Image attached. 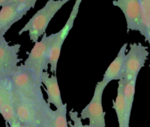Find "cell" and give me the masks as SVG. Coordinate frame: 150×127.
Instances as JSON below:
<instances>
[{"label":"cell","mask_w":150,"mask_h":127,"mask_svg":"<svg viewBox=\"0 0 150 127\" xmlns=\"http://www.w3.org/2000/svg\"><path fill=\"white\" fill-rule=\"evenodd\" d=\"M12 101L18 121L43 127L47 113L51 108L47 102H35L24 97L11 86Z\"/></svg>","instance_id":"cell-1"},{"label":"cell","mask_w":150,"mask_h":127,"mask_svg":"<svg viewBox=\"0 0 150 127\" xmlns=\"http://www.w3.org/2000/svg\"><path fill=\"white\" fill-rule=\"evenodd\" d=\"M71 0H48L41 9L38 11L23 28L18 32L21 35L28 32L31 41L37 42L40 37L46 33L49 24L55 14Z\"/></svg>","instance_id":"cell-2"},{"label":"cell","mask_w":150,"mask_h":127,"mask_svg":"<svg viewBox=\"0 0 150 127\" xmlns=\"http://www.w3.org/2000/svg\"><path fill=\"white\" fill-rule=\"evenodd\" d=\"M10 81L13 88L24 97L35 102L46 101L41 89V78L24 64L18 65L11 75Z\"/></svg>","instance_id":"cell-3"},{"label":"cell","mask_w":150,"mask_h":127,"mask_svg":"<svg viewBox=\"0 0 150 127\" xmlns=\"http://www.w3.org/2000/svg\"><path fill=\"white\" fill-rule=\"evenodd\" d=\"M56 37L57 33L50 35H47V33L43 35L41 40L35 43L34 47L30 51L28 57L24 63V65L27 68L41 78L43 72L48 69V66L50 65V49Z\"/></svg>","instance_id":"cell-4"},{"label":"cell","mask_w":150,"mask_h":127,"mask_svg":"<svg viewBox=\"0 0 150 127\" xmlns=\"http://www.w3.org/2000/svg\"><path fill=\"white\" fill-rule=\"evenodd\" d=\"M108 84L104 81L97 82L94 93L88 104L81 111V119H88L89 125L96 127H105V112L102 107V96Z\"/></svg>","instance_id":"cell-5"},{"label":"cell","mask_w":150,"mask_h":127,"mask_svg":"<svg viewBox=\"0 0 150 127\" xmlns=\"http://www.w3.org/2000/svg\"><path fill=\"white\" fill-rule=\"evenodd\" d=\"M148 56L149 52L146 47L140 43L130 44L127 54H125L123 76L125 83L138 77L140 71L145 65Z\"/></svg>","instance_id":"cell-6"},{"label":"cell","mask_w":150,"mask_h":127,"mask_svg":"<svg viewBox=\"0 0 150 127\" xmlns=\"http://www.w3.org/2000/svg\"><path fill=\"white\" fill-rule=\"evenodd\" d=\"M112 5L119 8L125 15L127 32L138 31L146 39L147 33L143 22L140 0H114Z\"/></svg>","instance_id":"cell-7"},{"label":"cell","mask_w":150,"mask_h":127,"mask_svg":"<svg viewBox=\"0 0 150 127\" xmlns=\"http://www.w3.org/2000/svg\"><path fill=\"white\" fill-rule=\"evenodd\" d=\"M21 44L11 45L4 37L0 41V80H9L18 67L21 59L18 57Z\"/></svg>","instance_id":"cell-8"},{"label":"cell","mask_w":150,"mask_h":127,"mask_svg":"<svg viewBox=\"0 0 150 127\" xmlns=\"http://www.w3.org/2000/svg\"><path fill=\"white\" fill-rule=\"evenodd\" d=\"M82 2H83V0H76L75 1V3L67 21L63 26V28L58 32H57V37L51 47L50 54V68H51V71L54 74H56V71H57V63H58L59 58H60L62 47H63V43L67 36L69 35L70 31L73 28L74 23L78 15L79 9H80V6Z\"/></svg>","instance_id":"cell-9"},{"label":"cell","mask_w":150,"mask_h":127,"mask_svg":"<svg viewBox=\"0 0 150 127\" xmlns=\"http://www.w3.org/2000/svg\"><path fill=\"white\" fill-rule=\"evenodd\" d=\"M35 4L7 2L0 10V33L5 36L15 23L21 20Z\"/></svg>","instance_id":"cell-10"},{"label":"cell","mask_w":150,"mask_h":127,"mask_svg":"<svg viewBox=\"0 0 150 127\" xmlns=\"http://www.w3.org/2000/svg\"><path fill=\"white\" fill-rule=\"evenodd\" d=\"M41 82L46 87L47 94V101L50 104H53L56 109L60 108L63 105V100L60 94L58 81L56 74L50 76L47 71H44L41 76Z\"/></svg>","instance_id":"cell-11"},{"label":"cell","mask_w":150,"mask_h":127,"mask_svg":"<svg viewBox=\"0 0 150 127\" xmlns=\"http://www.w3.org/2000/svg\"><path fill=\"white\" fill-rule=\"evenodd\" d=\"M127 44H125L119 50L117 56L113 61L109 65L103 76L102 81L108 84L113 80H120L123 79L125 71V59Z\"/></svg>","instance_id":"cell-12"},{"label":"cell","mask_w":150,"mask_h":127,"mask_svg":"<svg viewBox=\"0 0 150 127\" xmlns=\"http://www.w3.org/2000/svg\"><path fill=\"white\" fill-rule=\"evenodd\" d=\"M125 82L123 79L119 80L117 89V96L116 99L112 101V108L114 109L117 116L119 127H128L126 123V114H125Z\"/></svg>","instance_id":"cell-13"},{"label":"cell","mask_w":150,"mask_h":127,"mask_svg":"<svg viewBox=\"0 0 150 127\" xmlns=\"http://www.w3.org/2000/svg\"><path fill=\"white\" fill-rule=\"evenodd\" d=\"M43 127H69L67 121V104L52 110L50 108Z\"/></svg>","instance_id":"cell-14"},{"label":"cell","mask_w":150,"mask_h":127,"mask_svg":"<svg viewBox=\"0 0 150 127\" xmlns=\"http://www.w3.org/2000/svg\"><path fill=\"white\" fill-rule=\"evenodd\" d=\"M136 81L137 78L132 79L130 82L125 84V114H126V123L128 127H129V121H130L131 112H132L134 97H135Z\"/></svg>","instance_id":"cell-15"},{"label":"cell","mask_w":150,"mask_h":127,"mask_svg":"<svg viewBox=\"0 0 150 127\" xmlns=\"http://www.w3.org/2000/svg\"><path fill=\"white\" fill-rule=\"evenodd\" d=\"M0 114L3 117L5 123H8L10 126L16 127L19 123L13 104L12 97L4 103L0 109Z\"/></svg>","instance_id":"cell-16"},{"label":"cell","mask_w":150,"mask_h":127,"mask_svg":"<svg viewBox=\"0 0 150 127\" xmlns=\"http://www.w3.org/2000/svg\"><path fill=\"white\" fill-rule=\"evenodd\" d=\"M140 2L142 12L143 22L147 33L146 40L148 41L150 47V0H140Z\"/></svg>","instance_id":"cell-17"},{"label":"cell","mask_w":150,"mask_h":127,"mask_svg":"<svg viewBox=\"0 0 150 127\" xmlns=\"http://www.w3.org/2000/svg\"><path fill=\"white\" fill-rule=\"evenodd\" d=\"M12 97L11 84L9 80H0V109L6 101Z\"/></svg>","instance_id":"cell-18"},{"label":"cell","mask_w":150,"mask_h":127,"mask_svg":"<svg viewBox=\"0 0 150 127\" xmlns=\"http://www.w3.org/2000/svg\"><path fill=\"white\" fill-rule=\"evenodd\" d=\"M69 116L71 121H73V124L71 123H69L70 127H96L91 125H84L82 122V119L78 115V112L77 111H74L73 109L69 112Z\"/></svg>","instance_id":"cell-19"},{"label":"cell","mask_w":150,"mask_h":127,"mask_svg":"<svg viewBox=\"0 0 150 127\" xmlns=\"http://www.w3.org/2000/svg\"><path fill=\"white\" fill-rule=\"evenodd\" d=\"M38 0H8V2H15V3H25V2H30V3L35 4Z\"/></svg>","instance_id":"cell-20"},{"label":"cell","mask_w":150,"mask_h":127,"mask_svg":"<svg viewBox=\"0 0 150 127\" xmlns=\"http://www.w3.org/2000/svg\"><path fill=\"white\" fill-rule=\"evenodd\" d=\"M16 127H39L35 125H32V124H28V123H18V125Z\"/></svg>","instance_id":"cell-21"},{"label":"cell","mask_w":150,"mask_h":127,"mask_svg":"<svg viewBox=\"0 0 150 127\" xmlns=\"http://www.w3.org/2000/svg\"><path fill=\"white\" fill-rule=\"evenodd\" d=\"M8 0H0V7H2L8 2Z\"/></svg>","instance_id":"cell-22"},{"label":"cell","mask_w":150,"mask_h":127,"mask_svg":"<svg viewBox=\"0 0 150 127\" xmlns=\"http://www.w3.org/2000/svg\"><path fill=\"white\" fill-rule=\"evenodd\" d=\"M4 37H5V36L2 35L1 34V33H0V41H1V40H2V39L4 38Z\"/></svg>","instance_id":"cell-23"},{"label":"cell","mask_w":150,"mask_h":127,"mask_svg":"<svg viewBox=\"0 0 150 127\" xmlns=\"http://www.w3.org/2000/svg\"><path fill=\"white\" fill-rule=\"evenodd\" d=\"M5 125H6V126H5V127H11V126H10L8 125V123H6V124H5Z\"/></svg>","instance_id":"cell-24"},{"label":"cell","mask_w":150,"mask_h":127,"mask_svg":"<svg viewBox=\"0 0 150 127\" xmlns=\"http://www.w3.org/2000/svg\"><path fill=\"white\" fill-rule=\"evenodd\" d=\"M149 67H150V64H149Z\"/></svg>","instance_id":"cell-25"}]
</instances>
